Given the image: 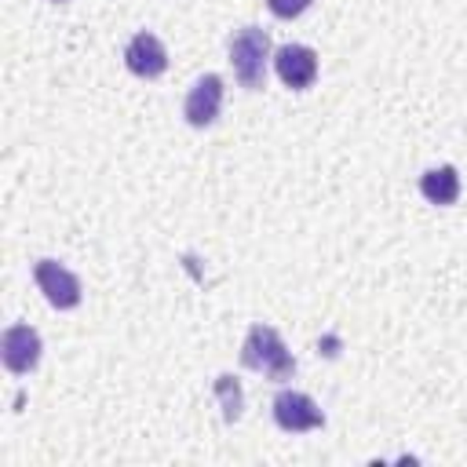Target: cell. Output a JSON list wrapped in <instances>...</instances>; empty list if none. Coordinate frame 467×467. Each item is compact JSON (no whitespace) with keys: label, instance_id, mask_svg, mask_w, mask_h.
I'll list each match as a JSON object with an SVG mask.
<instances>
[{"label":"cell","instance_id":"6da1fadb","mask_svg":"<svg viewBox=\"0 0 467 467\" xmlns=\"http://www.w3.org/2000/svg\"><path fill=\"white\" fill-rule=\"evenodd\" d=\"M241 365H244V368H255V372H263V376H270L274 383L292 379V372H296V358L288 354L285 339H281L277 328H270V325H252V328H248L244 347H241Z\"/></svg>","mask_w":467,"mask_h":467},{"label":"cell","instance_id":"7a4b0ae2","mask_svg":"<svg viewBox=\"0 0 467 467\" xmlns=\"http://www.w3.org/2000/svg\"><path fill=\"white\" fill-rule=\"evenodd\" d=\"M266 58H270V36L259 26H244L230 36V62L244 88H263L266 80Z\"/></svg>","mask_w":467,"mask_h":467},{"label":"cell","instance_id":"3957f363","mask_svg":"<svg viewBox=\"0 0 467 467\" xmlns=\"http://www.w3.org/2000/svg\"><path fill=\"white\" fill-rule=\"evenodd\" d=\"M274 420L281 431H292V434H303V431H317L325 427V412L317 409V401L303 390H281L274 398Z\"/></svg>","mask_w":467,"mask_h":467},{"label":"cell","instance_id":"277c9868","mask_svg":"<svg viewBox=\"0 0 467 467\" xmlns=\"http://www.w3.org/2000/svg\"><path fill=\"white\" fill-rule=\"evenodd\" d=\"M33 277H36V288L47 296L51 306H58V310H73V306L80 303V281H77V274L66 270L62 263H55V259H40V263L33 266Z\"/></svg>","mask_w":467,"mask_h":467},{"label":"cell","instance_id":"5b68a950","mask_svg":"<svg viewBox=\"0 0 467 467\" xmlns=\"http://www.w3.org/2000/svg\"><path fill=\"white\" fill-rule=\"evenodd\" d=\"M0 358H4L7 372H15V376L33 372L36 361H40V336H36V328H29V325H11V328L4 332V339H0Z\"/></svg>","mask_w":467,"mask_h":467},{"label":"cell","instance_id":"8992f818","mask_svg":"<svg viewBox=\"0 0 467 467\" xmlns=\"http://www.w3.org/2000/svg\"><path fill=\"white\" fill-rule=\"evenodd\" d=\"M274 69L288 88L303 91L317 80V55L306 44H285V47L274 51Z\"/></svg>","mask_w":467,"mask_h":467},{"label":"cell","instance_id":"52a82bcc","mask_svg":"<svg viewBox=\"0 0 467 467\" xmlns=\"http://www.w3.org/2000/svg\"><path fill=\"white\" fill-rule=\"evenodd\" d=\"M124 66L135 73V77H142V80H153V77H161L164 69H168V51H164V44L153 36V33H135L131 40H128V47H124Z\"/></svg>","mask_w":467,"mask_h":467},{"label":"cell","instance_id":"ba28073f","mask_svg":"<svg viewBox=\"0 0 467 467\" xmlns=\"http://www.w3.org/2000/svg\"><path fill=\"white\" fill-rule=\"evenodd\" d=\"M219 106H223V77L204 73V77L190 88V95H186V102H182V113H186V120H190L193 128H208V124H215Z\"/></svg>","mask_w":467,"mask_h":467},{"label":"cell","instance_id":"9c48e42d","mask_svg":"<svg viewBox=\"0 0 467 467\" xmlns=\"http://www.w3.org/2000/svg\"><path fill=\"white\" fill-rule=\"evenodd\" d=\"M420 193L431 201V204H452L460 197V175L452 164H441V168H431L420 175Z\"/></svg>","mask_w":467,"mask_h":467},{"label":"cell","instance_id":"30bf717a","mask_svg":"<svg viewBox=\"0 0 467 467\" xmlns=\"http://www.w3.org/2000/svg\"><path fill=\"white\" fill-rule=\"evenodd\" d=\"M215 398H219V405H223V420H226V423L241 420V409H244V390H241V383H237L230 372L215 376Z\"/></svg>","mask_w":467,"mask_h":467},{"label":"cell","instance_id":"8fae6325","mask_svg":"<svg viewBox=\"0 0 467 467\" xmlns=\"http://www.w3.org/2000/svg\"><path fill=\"white\" fill-rule=\"evenodd\" d=\"M314 0H266V7L277 15V18H299Z\"/></svg>","mask_w":467,"mask_h":467},{"label":"cell","instance_id":"7c38bea8","mask_svg":"<svg viewBox=\"0 0 467 467\" xmlns=\"http://www.w3.org/2000/svg\"><path fill=\"white\" fill-rule=\"evenodd\" d=\"M55 4H66V0H55Z\"/></svg>","mask_w":467,"mask_h":467}]
</instances>
